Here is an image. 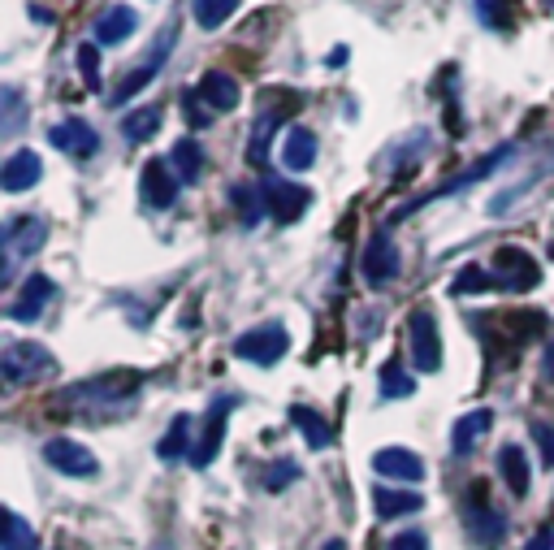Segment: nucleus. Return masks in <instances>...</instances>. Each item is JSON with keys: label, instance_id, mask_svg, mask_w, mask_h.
Listing matches in <instances>:
<instances>
[{"label": "nucleus", "instance_id": "nucleus-24", "mask_svg": "<svg viewBox=\"0 0 554 550\" xmlns=\"http://www.w3.org/2000/svg\"><path fill=\"white\" fill-rule=\"evenodd\" d=\"M290 421H295V429L303 434V442H308L312 451L334 447V429H329V421L316 408H303V403H295V408H290Z\"/></svg>", "mask_w": 554, "mask_h": 550}, {"label": "nucleus", "instance_id": "nucleus-10", "mask_svg": "<svg viewBox=\"0 0 554 550\" xmlns=\"http://www.w3.org/2000/svg\"><path fill=\"white\" fill-rule=\"evenodd\" d=\"M44 460L57 468V473H65V477H96L100 473V460L83 447V442H74V438H52L48 447H44Z\"/></svg>", "mask_w": 554, "mask_h": 550}, {"label": "nucleus", "instance_id": "nucleus-36", "mask_svg": "<svg viewBox=\"0 0 554 550\" xmlns=\"http://www.w3.org/2000/svg\"><path fill=\"white\" fill-rule=\"evenodd\" d=\"M0 104H5V122H0V130H5V135H18V122H22V100H18V91L5 87V91H0Z\"/></svg>", "mask_w": 554, "mask_h": 550}, {"label": "nucleus", "instance_id": "nucleus-39", "mask_svg": "<svg viewBox=\"0 0 554 550\" xmlns=\"http://www.w3.org/2000/svg\"><path fill=\"white\" fill-rule=\"evenodd\" d=\"M390 550H429V538L420 529H407V533H399V538L390 542Z\"/></svg>", "mask_w": 554, "mask_h": 550}, {"label": "nucleus", "instance_id": "nucleus-7", "mask_svg": "<svg viewBox=\"0 0 554 550\" xmlns=\"http://www.w3.org/2000/svg\"><path fill=\"white\" fill-rule=\"evenodd\" d=\"M464 520H468V533H472V542L485 546V550H494L498 542L507 538V520L494 512V503H490V494H485L481 486L468 494V507H464Z\"/></svg>", "mask_w": 554, "mask_h": 550}, {"label": "nucleus", "instance_id": "nucleus-35", "mask_svg": "<svg viewBox=\"0 0 554 550\" xmlns=\"http://www.w3.org/2000/svg\"><path fill=\"white\" fill-rule=\"evenodd\" d=\"M78 74H83V83L91 91H100V52H96V44L78 48Z\"/></svg>", "mask_w": 554, "mask_h": 550}, {"label": "nucleus", "instance_id": "nucleus-11", "mask_svg": "<svg viewBox=\"0 0 554 550\" xmlns=\"http://www.w3.org/2000/svg\"><path fill=\"white\" fill-rule=\"evenodd\" d=\"M265 204H269V213L282 221V226H290V221H299L303 213H308L312 191L299 187V182H286V178H269L265 182Z\"/></svg>", "mask_w": 554, "mask_h": 550}, {"label": "nucleus", "instance_id": "nucleus-1", "mask_svg": "<svg viewBox=\"0 0 554 550\" xmlns=\"http://www.w3.org/2000/svg\"><path fill=\"white\" fill-rule=\"evenodd\" d=\"M143 386V377L135 373H113V377H91V382H78L70 390L57 395V408H70L74 416H96V412H122L135 390ZM65 412V416H70Z\"/></svg>", "mask_w": 554, "mask_h": 550}, {"label": "nucleus", "instance_id": "nucleus-31", "mask_svg": "<svg viewBox=\"0 0 554 550\" xmlns=\"http://www.w3.org/2000/svg\"><path fill=\"white\" fill-rule=\"evenodd\" d=\"M5 550H39L35 529L18 512H5Z\"/></svg>", "mask_w": 554, "mask_h": 550}, {"label": "nucleus", "instance_id": "nucleus-13", "mask_svg": "<svg viewBox=\"0 0 554 550\" xmlns=\"http://www.w3.org/2000/svg\"><path fill=\"white\" fill-rule=\"evenodd\" d=\"M139 195L148 208H174L178 204V178L169 161H148L139 174Z\"/></svg>", "mask_w": 554, "mask_h": 550}, {"label": "nucleus", "instance_id": "nucleus-33", "mask_svg": "<svg viewBox=\"0 0 554 550\" xmlns=\"http://www.w3.org/2000/svg\"><path fill=\"white\" fill-rule=\"evenodd\" d=\"M260 200H265V191H256V187H234V204H239L243 226H256V221H260Z\"/></svg>", "mask_w": 554, "mask_h": 550}, {"label": "nucleus", "instance_id": "nucleus-3", "mask_svg": "<svg viewBox=\"0 0 554 550\" xmlns=\"http://www.w3.org/2000/svg\"><path fill=\"white\" fill-rule=\"evenodd\" d=\"M44 234H48V226L39 217H9L5 230H0V247H5V273H0V278L9 282L22 260H31L39 247H44Z\"/></svg>", "mask_w": 554, "mask_h": 550}, {"label": "nucleus", "instance_id": "nucleus-21", "mask_svg": "<svg viewBox=\"0 0 554 550\" xmlns=\"http://www.w3.org/2000/svg\"><path fill=\"white\" fill-rule=\"evenodd\" d=\"M498 473H503V481H507V490L511 494H529V486H533V468H529V455H524V447H516V442H507L503 451H498Z\"/></svg>", "mask_w": 554, "mask_h": 550}, {"label": "nucleus", "instance_id": "nucleus-38", "mask_svg": "<svg viewBox=\"0 0 554 550\" xmlns=\"http://www.w3.org/2000/svg\"><path fill=\"white\" fill-rule=\"evenodd\" d=\"M533 438H537V447H542L546 468H554V429H550V425H542V421H533Z\"/></svg>", "mask_w": 554, "mask_h": 550}, {"label": "nucleus", "instance_id": "nucleus-28", "mask_svg": "<svg viewBox=\"0 0 554 550\" xmlns=\"http://www.w3.org/2000/svg\"><path fill=\"white\" fill-rule=\"evenodd\" d=\"M277 126H282V113H265V117H260V122L252 126V143H247V161H252V165H265Z\"/></svg>", "mask_w": 554, "mask_h": 550}, {"label": "nucleus", "instance_id": "nucleus-20", "mask_svg": "<svg viewBox=\"0 0 554 550\" xmlns=\"http://www.w3.org/2000/svg\"><path fill=\"white\" fill-rule=\"evenodd\" d=\"M130 31H139V18L130 5H113L109 13H100L96 18V44L113 48V44H126Z\"/></svg>", "mask_w": 554, "mask_h": 550}, {"label": "nucleus", "instance_id": "nucleus-14", "mask_svg": "<svg viewBox=\"0 0 554 550\" xmlns=\"http://www.w3.org/2000/svg\"><path fill=\"white\" fill-rule=\"evenodd\" d=\"M52 148H61L65 156H96L100 152V135L91 130L83 117H70V122H57L48 130Z\"/></svg>", "mask_w": 554, "mask_h": 550}, {"label": "nucleus", "instance_id": "nucleus-16", "mask_svg": "<svg viewBox=\"0 0 554 550\" xmlns=\"http://www.w3.org/2000/svg\"><path fill=\"white\" fill-rule=\"evenodd\" d=\"M39 178H44V161L35 156V148H18L5 165H0V187H5L9 195H18V191H26V187H35Z\"/></svg>", "mask_w": 554, "mask_h": 550}, {"label": "nucleus", "instance_id": "nucleus-17", "mask_svg": "<svg viewBox=\"0 0 554 550\" xmlns=\"http://www.w3.org/2000/svg\"><path fill=\"white\" fill-rule=\"evenodd\" d=\"M52 291H57V286H52V278H48V273H35V278H26L22 295L9 304V312H5V317H9V321H18V325L35 321L39 312H44V304L52 299Z\"/></svg>", "mask_w": 554, "mask_h": 550}, {"label": "nucleus", "instance_id": "nucleus-15", "mask_svg": "<svg viewBox=\"0 0 554 550\" xmlns=\"http://www.w3.org/2000/svg\"><path fill=\"white\" fill-rule=\"evenodd\" d=\"M373 473L386 481H420L425 477V460L407 447H381L373 455Z\"/></svg>", "mask_w": 554, "mask_h": 550}, {"label": "nucleus", "instance_id": "nucleus-25", "mask_svg": "<svg viewBox=\"0 0 554 550\" xmlns=\"http://www.w3.org/2000/svg\"><path fill=\"white\" fill-rule=\"evenodd\" d=\"M169 165L178 169V178L182 182H195L204 174V148H200V139H191V135H182L174 143V152H169Z\"/></svg>", "mask_w": 554, "mask_h": 550}, {"label": "nucleus", "instance_id": "nucleus-19", "mask_svg": "<svg viewBox=\"0 0 554 550\" xmlns=\"http://www.w3.org/2000/svg\"><path fill=\"white\" fill-rule=\"evenodd\" d=\"M200 100H204V109H213V113H230L234 104H239V83H234L226 70H208L200 78Z\"/></svg>", "mask_w": 554, "mask_h": 550}, {"label": "nucleus", "instance_id": "nucleus-30", "mask_svg": "<svg viewBox=\"0 0 554 550\" xmlns=\"http://www.w3.org/2000/svg\"><path fill=\"white\" fill-rule=\"evenodd\" d=\"M156 130H161V109H139V113H130L126 122H122V135H126L130 143L152 139Z\"/></svg>", "mask_w": 554, "mask_h": 550}, {"label": "nucleus", "instance_id": "nucleus-40", "mask_svg": "<svg viewBox=\"0 0 554 550\" xmlns=\"http://www.w3.org/2000/svg\"><path fill=\"white\" fill-rule=\"evenodd\" d=\"M524 550H554V529H550V525H546V529H537Z\"/></svg>", "mask_w": 554, "mask_h": 550}, {"label": "nucleus", "instance_id": "nucleus-4", "mask_svg": "<svg viewBox=\"0 0 554 550\" xmlns=\"http://www.w3.org/2000/svg\"><path fill=\"white\" fill-rule=\"evenodd\" d=\"M174 44H178V22H169L165 31L156 35V44H152V52H148V61H143L139 70H130V74L122 78V83L113 87V100H109V104H130V100L139 96V91H148V83H152L156 74H161V65H165L169 52H174Z\"/></svg>", "mask_w": 554, "mask_h": 550}, {"label": "nucleus", "instance_id": "nucleus-27", "mask_svg": "<svg viewBox=\"0 0 554 550\" xmlns=\"http://www.w3.org/2000/svg\"><path fill=\"white\" fill-rule=\"evenodd\" d=\"M377 390H381V399H407L416 390V377H407L399 360H386L377 373Z\"/></svg>", "mask_w": 554, "mask_h": 550}, {"label": "nucleus", "instance_id": "nucleus-26", "mask_svg": "<svg viewBox=\"0 0 554 550\" xmlns=\"http://www.w3.org/2000/svg\"><path fill=\"white\" fill-rule=\"evenodd\" d=\"M191 451H195V442H191V416H174V425L165 429V438H161V447H156V455L169 464V460H182L187 455L191 460Z\"/></svg>", "mask_w": 554, "mask_h": 550}, {"label": "nucleus", "instance_id": "nucleus-18", "mask_svg": "<svg viewBox=\"0 0 554 550\" xmlns=\"http://www.w3.org/2000/svg\"><path fill=\"white\" fill-rule=\"evenodd\" d=\"M494 429V412L490 408H472V412H464L455 421V429H451V451L455 455H472L477 451V442L485 438Z\"/></svg>", "mask_w": 554, "mask_h": 550}, {"label": "nucleus", "instance_id": "nucleus-32", "mask_svg": "<svg viewBox=\"0 0 554 550\" xmlns=\"http://www.w3.org/2000/svg\"><path fill=\"white\" fill-rule=\"evenodd\" d=\"M451 291L455 295H472V291H498V282H494V273L490 269H481V265H468L459 278L451 282Z\"/></svg>", "mask_w": 554, "mask_h": 550}, {"label": "nucleus", "instance_id": "nucleus-41", "mask_svg": "<svg viewBox=\"0 0 554 550\" xmlns=\"http://www.w3.org/2000/svg\"><path fill=\"white\" fill-rule=\"evenodd\" d=\"M542 373L550 377V382H554V338H550V343H546V356H542Z\"/></svg>", "mask_w": 554, "mask_h": 550}, {"label": "nucleus", "instance_id": "nucleus-8", "mask_svg": "<svg viewBox=\"0 0 554 550\" xmlns=\"http://www.w3.org/2000/svg\"><path fill=\"white\" fill-rule=\"evenodd\" d=\"M494 282L503 286V291H533V286H542V269H537V260L529 252H520V247H503V252L494 256Z\"/></svg>", "mask_w": 554, "mask_h": 550}, {"label": "nucleus", "instance_id": "nucleus-37", "mask_svg": "<svg viewBox=\"0 0 554 550\" xmlns=\"http://www.w3.org/2000/svg\"><path fill=\"white\" fill-rule=\"evenodd\" d=\"M295 477H299V464L295 460H282V464H273L269 473H265V490H286Z\"/></svg>", "mask_w": 554, "mask_h": 550}, {"label": "nucleus", "instance_id": "nucleus-5", "mask_svg": "<svg viewBox=\"0 0 554 550\" xmlns=\"http://www.w3.org/2000/svg\"><path fill=\"white\" fill-rule=\"evenodd\" d=\"M286 347H290V334L277 321H265V325H256V330H243L234 338V356L247 364H265V369L286 356Z\"/></svg>", "mask_w": 554, "mask_h": 550}, {"label": "nucleus", "instance_id": "nucleus-29", "mask_svg": "<svg viewBox=\"0 0 554 550\" xmlns=\"http://www.w3.org/2000/svg\"><path fill=\"white\" fill-rule=\"evenodd\" d=\"M234 9H239V0H195L191 5L195 22H200L204 31H217L226 18H234Z\"/></svg>", "mask_w": 554, "mask_h": 550}, {"label": "nucleus", "instance_id": "nucleus-6", "mask_svg": "<svg viewBox=\"0 0 554 550\" xmlns=\"http://www.w3.org/2000/svg\"><path fill=\"white\" fill-rule=\"evenodd\" d=\"M407 338H412V360L416 373H438L442 369V338H438V321L429 308H416L407 317Z\"/></svg>", "mask_w": 554, "mask_h": 550}, {"label": "nucleus", "instance_id": "nucleus-34", "mask_svg": "<svg viewBox=\"0 0 554 550\" xmlns=\"http://www.w3.org/2000/svg\"><path fill=\"white\" fill-rule=\"evenodd\" d=\"M507 5H511V0H477V18L485 26H494V31H507V26H511Z\"/></svg>", "mask_w": 554, "mask_h": 550}, {"label": "nucleus", "instance_id": "nucleus-9", "mask_svg": "<svg viewBox=\"0 0 554 550\" xmlns=\"http://www.w3.org/2000/svg\"><path fill=\"white\" fill-rule=\"evenodd\" d=\"M360 269H364V282L368 286H390L394 278H399L403 260H399V247H394V239H390L386 230H377L373 239H368Z\"/></svg>", "mask_w": 554, "mask_h": 550}, {"label": "nucleus", "instance_id": "nucleus-23", "mask_svg": "<svg viewBox=\"0 0 554 550\" xmlns=\"http://www.w3.org/2000/svg\"><path fill=\"white\" fill-rule=\"evenodd\" d=\"M316 161V135L308 126H295L286 130V143H282V165L290 169V174H303V169H312Z\"/></svg>", "mask_w": 554, "mask_h": 550}, {"label": "nucleus", "instance_id": "nucleus-12", "mask_svg": "<svg viewBox=\"0 0 554 550\" xmlns=\"http://www.w3.org/2000/svg\"><path fill=\"white\" fill-rule=\"evenodd\" d=\"M230 408H234V399H217L213 408H208L204 416V434L200 442H195V451H191V468H208L221 455V438H226V421H230Z\"/></svg>", "mask_w": 554, "mask_h": 550}, {"label": "nucleus", "instance_id": "nucleus-2", "mask_svg": "<svg viewBox=\"0 0 554 550\" xmlns=\"http://www.w3.org/2000/svg\"><path fill=\"white\" fill-rule=\"evenodd\" d=\"M57 369V360H52V351L44 343H22V338H13L0 351V377H5V386H26L35 382V377H48Z\"/></svg>", "mask_w": 554, "mask_h": 550}, {"label": "nucleus", "instance_id": "nucleus-22", "mask_svg": "<svg viewBox=\"0 0 554 550\" xmlns=\"http://www.w3.org/2000/svg\"><path fill=\"white\" fill-rule=\"evenodd\" d=\"M373 507L381 520H399V516H416L425 499H420V490H394V486H377L373 490Z\"/></svg>", "mask_w": 554, "mask_h": 550}]
</instances>
